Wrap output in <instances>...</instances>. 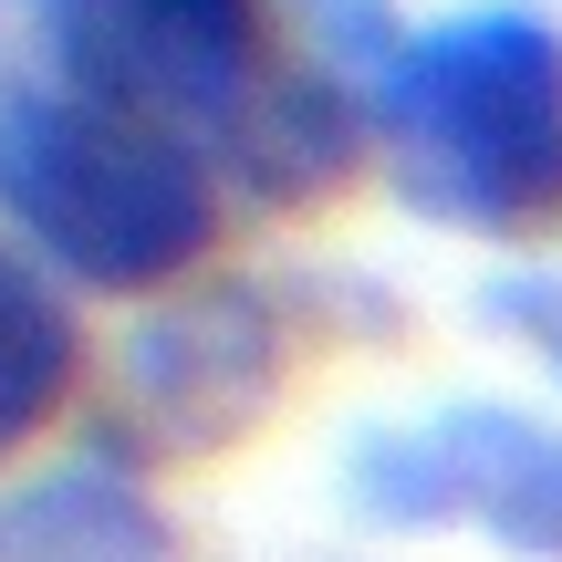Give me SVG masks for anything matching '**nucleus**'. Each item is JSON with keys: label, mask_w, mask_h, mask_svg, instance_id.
<instances>
[{"label": "nucleus", "mask_w": 562, "mask_h": 562, "mask_svg": "<svg viewBox=\"0 0 562 562\" xmlns=\"http://www.w3.org/2000/svg\"><path fill=\"white\" fill-rule=\"evenodd\" d=\"M375 136L406 209L469 240L562 229V32L542 11H459L375 83Z\"/></svg>", "instance_id": "f257e3e1"}, {"label": "nucleus", "mask_w": 562, "mask_h": 562, "mask_svg": "<svg viewBox=\"0 0 562 562\" xmlns=\"http://www.w3.org/2000/svg\"><path fill=\"white\" fill-rule=\"evenodd\" d=\"M0 209L83 292H167L220 240L199 146L94 94H32L0 115Z\"/></svg>", "instance_id": "f03ea898"}, {"label": "nucleus", "mask_w": 562, "mask_h": 562, "mask_svg": "<svg viewBox=\"0 0 562 562\" xmlns=\"http://www.w3.org/2000/svg\"><path fill=\"white\" fill-rule=\"evenodd\" d=\"M355 501L396 531H480L562 562V427L521 406H438L355 448Z\"/></svg>", "instance_id": "7ed1b4c3"}, {"label": "nucleus", "mask_w": 562, "mask_h": 562, "mask_svg": "<svg viewBox=\"0 0 562 562\" xmlns=\"http://www.w3.org/2000/svg\"><path fill=\"white\" fill-rule=\"evenodd\" d=\"M63 94H94L115 115L209 136L261 94L271 21L261 0H42Z\"/></svg>", "instance_id": "20e7f679"}, {"label": "nucleus", "mask_w": 562, "mask_h": 562, "mask_svg": "<svg viewBox=\"0 0 562 562\" xmlns=\"http://www.w3.org/2000/svg\"><path fill=\"white\" fill-rule=\"evenodd\" d=\"M271 364L281 344H271L261 292H188L178 313H157L136 334V406L167 448H220L271 396Z\"/></svg>", "instance_id": "39448f33"}, {"label": "nucleus", "mask_w": 562, "mask_h": 562, "mask_svg": "<svg viewBox=\"0 0 562 562\" xmlns=\"http://www.w3.org/2000/svg\"><path fill=\"white\" fill-rule=\"evenodd\" d=\"M364 146H375V104H355L323 63H271L261 94L220 125L229 178H240L250 199H271V209L334 199V188L364 167Z\"/></svg>", "instance_id": "423d86ee"}, {"label": "nucleus", "mask_w": 562, "mask_h": 562, "mask_svg": "<svg viewBox=\"0 0 562 562\" xmlns=\"http://www.w3.org/2000/svg\"><path fill=\"white\" fill-rule=\"evenodd\" d=\"M0 562H178V531L125 469L83 459L0 501Z\"/></svg>", "instance_id": "0eeeda50"}, {"label": "nucleus", "mask_w": 562, "mask_h": 562, "mask_svg": "<svg viewBox=\"0 0 562 562\" xmlns=\"http://www.w3.org/2000/svg\"><path fill=\"white\" fill-rule=\"evenodd\" d=\"M74 385H83V323H74V302H63L32 261L0 250V459H21V448L74 406Z\"/></svg>", "instance_id": "6e6552de"}, {"label": "nucleus", "mask_w": 562, "mask_h": 562, "mask_svg": "<svg viewBox=\"0 0 562 562\" xmlns=\"http://www.w3.org/2000/svg\"><path fill=\"white\" fill-rule=\"evenodd\" d=\"M531 344H542V355L562 364V302H542V313H531Z\"/></svg>", "instance_id": "1a4fd4ad"}]
</instances>
